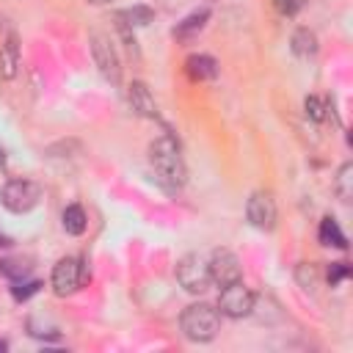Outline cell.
Segmentation results:
<instances>
[{"label":"cell","instance_id":"obj_1","mask_svg":"<svg viewBox=\"0 0 353 353\" xmlns=\"http://www.w3.org/2000/svg\"><path fill=\"white\" fill-rule=\"evenodd\" d=\"M149 165H152V171L157 176L160 188H165L168 193H176L188 179L179 143L171 135H160V138H154L149 143Z\"/></svg>","mask_w":353,"mask_h":353},{"label":"cell","instance_id":"obj_2","mask_svg":"<svg viewBox=\"0 0 353 353\" xmlns=\"http://www.w3.org/2000/svg\"><path fill=\"white\" fill-rule=\"evenodd\" d=\"M179 328L190 342H210L221 331V312L210 303H190L179 314Z\"/></svg>","mask_w":353,"mask_h":353},{"label":"cell","instance_id":"obj_3","mask_svg":"<svg viewBox=\"0 0 353 353\" xmlns=\"http://www.w3.org/2000/svg\"><path fill=\"white\" fill-rule=\"evenodd\" d=\"M176 281H179V287H182L185 292L199 295V292H204V290L212 284V279H210V265H207L199 254H188V256H182V259L176 262Z\"/></svg>","mask_w":353,"mask_h":353},{"label":"cell","instance_id":"obj_4","mask_svg":"<svg viewBox=\"0 0 353 353\" xmlns=\"http://www.w3.org/2000/svg\"><path fill=\"white\" fill-rule=\"evenodd\" d=\"M0 201L11 212H28L39 204V185L30 179H8L0 190Z\"/></svg>","mask_w":353,"mask_h":353},{"label":"cell","instance_id":"obj_5","mask_svg":"<svg viewBox=\"0 0 353 353\" xmlns=\"http://www.w3.org/2000/svg\"><path fill=\"white\" fill-rule=\"evenodd\" d=\"M50 281H52L55 295H61V298L77 292L80 284L85 281V265H83V259L80 256H63V259H58V265L52 268V279Z\"/></svg>","mask_w":353,"mask_h":353},{"label":"cell","instance_id":"obj_6","mask_svg":"<svg viewBox=\"0 0 353 353\" xmlns=\"http://www.w3.org/2000/svg\"><path fill=\"white\" fill-rule=\"evenodd\" d=\"M218 312L232 317V320H240V317H248L254 314V292L240 281L234 284H226L221 290V301H218Z\"/></svg>","mask_w":353,"mask_h":353},{"label":"cell","instance_id":"obj_7","mask_svg":"<svg viewBox=\"0 0 353 353\" xmlns=\"http://www.w3.org/2000/svg\"><path fill=\"white\" fill-rule=\"evenodd\" d=\"M91 55H94V63H97V69L102 72V77L110 80L113 85H119V83H121L119 52H116L113 41H110L105 33H94V36H91Z\"/></svg>","mask_w":353,"mask_h":353},{"label":"cell","instance_id":"obj_8","mask_svg":"<svg viewBox=\"0 0 353 353\" xmlns=\"http://www.w3.org/2000/svg\"><path fill=\"white\" fill-rule=\"evenodd\" d=\"M245 218L254 229H262V232H270L276 226V204L270 199V193H251L248 201H245Z\"/></svg>","mask_w":353,"mask_h":353},{"label":"cell","instance_id":"obj_9","mask_svg":"<svg viewBox=\"0 0 353 353\" xmlns=\"http://www.w3.org/2000/svg\"><path fill=\"white\" fill-rule=\"evenodd\" d=\"M210 265V279L218 284V287H226V284H234L243 279V268H240V259L226 251V248H218L212 251V259L207 262Z\"/></svg>","mask_w":353,"mask_h":353},{"label":"cell","instance_id":"obj_10","mask_svg":"<svg viewBox=\"0 0 353 353\" xmlns=\"http://www.w3.org/2000/svg\"><path fill=\"white\" fill-rule=\"evenodd\" d=\"M127 97H130V108H132L138 116H143V119H154V116H157V102H154V97H152V91H149L146 83L132 80Z\"/></svg>","mask_w":353,"mask_h":353},{"label":"cell","instance_id":"obj_11","mask_svg":"<svg viewBox=\"0 0 353 353\" xmlns=\"http://www.w3.org/2000/svg\"><path fill=\"white\" fill-rule=\"evenodd\" d=\"M17 66H19V44H17V33H8L0 47V77L11 80L17 74Z\"/></svg>","mask_w":353,"mask_h":353},{"label":"cell","instance_id":"obj_12","mask_svg":"<svg viewBox=\"0 0 353 353\" xmlns=\"http://www.w3.org/2000/svg\"><path fill=\"white\" fill-rule=\"evenodd\" d=\"M207 19H210V8H199V11L188 14L182 22H176V28H174V39H179V41L193 39L196 33H201V28L207 25Z\"/></svg>","mask_w":353,"mask_h":353},{"label":"cell","instance_id":"obj_13","mask_svg":"<svg viewBox=\"0 0 353 353\" xmlns=\"http://www.w3.org/2000/svg\"><path fill=\"white\" fill-rule=\"evenodd\" d=\"M185 72L190 80H215L218 77V63L210 55H190L185 61Z\"/></svg>","mask_w":353,"mask_h":353},{"label":"cell","instance_id":"obj_14","mask_svg":"<svg viewBox=\"0 0 353 353\" xmlns=\"http://www.w3.org/2000/svg\"><path fill=\"white\" fill-rule=\"evenodd\" d=\"M290 50L298 58H312L317 52V36L309 28H295L292 36H290Z\"/></svg>","mask_w":353,"mask_h":353},{"label":"cell","instance_id":"obj_15","mask_svg":"<svg viewBox=\"0 0 353 353\" xmlns=\"http://www.w3.org/2000/svg\"><path fill=\"white\" fill-rule=\"evenodd\" d=\"M61 223H63V232H66V234L80 237V234L85 232V226H88L85 210H83L80 204H69V207L61 212Z\"/></svg>","mask_w":353,"mask_h":353},{"label":"cell","instance_id":"obj_16","mask_svg":"<svg viewBox=\"0 0 353 353\" xmlns=\"http://www.w3.org/2000/svg\"><path fill=\"white\" fill-rule=\"evenodd\" d=\"M317 237H320V243L323 245H334V248H347V237L342 234V229H339V223L328 215V218H323L320 221V229H317Z\"/></svg>","mask_w":353,"mask_h":353},{"label":"cell","instance_id":"obj_17","mask_svg":"<svg viewBox=\"0 0 353 353\" xmlns=\"http://www.w3.org/2000/svg\"><path fill=\"white\" fill-rule=\"evenodd\" d=\"M121 22H127L130 28H143V25H149L152 19H154V11L149 8V6H132V8H127V11H119L116 14Z\"/></svg>","mask_w":353,"mask_h":353},{"label":"cell","instance_id":"obj_18","mask_svg":"<svg viewBox=\"0 0 353 353\" xmlns=\"http://www.w3.org/2000/svg\"><path fill=\"white\" fill-rule=\"evenodd\" d=\"M334 193H336L339 201H345V204L353 199V165H350V163H345V165L339 168L336 179H334Z\"/></svg>","mask_w":353,"mask_h":353},{"label":"cell","instance_id":"obj_19","mask_svg":"<svg viewBox=\"0 0 353 353\" xmlns=\"http://www.w3.org/2000/svg\"><path fill=\"white\" fill-rule=\"evenodd\" d=\"M28 270H30V265L22 259H0V273L8 279H25Z\"/></svg>","mask_w":353,"mask_h":353},{"label":"cell","instance_id":"obj_20","mask_svg":"<svg viewBox=\"0 0 353 353\" xmlns=\"http://www.w3.org/2000/svg\"><path fill=\"white\" fill-rule=\"evenodd\" d=\"M303 110H306V116L312 119V121H323L325 119V102L320 99V97H306V102H303Z\"/></svg>","mask_w":353,"mask_h":353},{"label":"cell","instance_id":"obj_21","mask_svg":"<svg viewBox=\"0 0 353 353\" xmlns=\"http://www.w3.org/2000/svg\"><path fill=\"white\" fill-rule=\"evenodd\" d=\"M347 276H350V265L347 262H331L328 265V281H331V287L339 284V281H345Z\"/></svg>","mask_w":353,"mask_h":353},{"label":"cell","instance_id":"obj_22","mask_svg":"<svg viewBox=\"0 0 353 353\" xmlns=\"http://www.w3.org/2000/svg\"><path fill=\"white\" fill-rule=\"evenodd\" d=\"M39 281H22V284H17V287H11V295L17 298V301H28L30 295H36L39 292Z\"/></svg>","mask_w":353,"mask_h":353},{"label":"cell","instance_id":"obj_23","mask_svg":"<svg viewBox=\"0 0 353 353\" xmlns=\"http://www.w3.org/2000/svg\"><path fill=\"white\" fill-rule=\"evenodd\" d=\"M306 3H309V0H273V6H276L284 17H295Z\"/></svg>","mask_w":353,"mask_h":353},{"label":"cell","instance_id":"obj_24","mask_svg":"<svg viewBox=\"0 0 353 353\" xmlns=\"http://www.w3.org/2000/svg\"><path fill=\"white\" fill-rule=\"evenodd\" d=\"M295 276H298V281H301L306 290H309V287H314V281H317V273H314V268H312V265H306V262H303V265H298Z\"/></svg>","mask_w":353,"mask_h":353},{"label":"cell","instance_id":"obj_25","mask_svg":"<svg viewBox=\"0 0 353 353\" xmlns=\"http://www.w3.org/2000/svg\"><path fill=\"white\" fill-rule=\"evenodd\" d=\"M88 3H94V6H99V3H110V0H88Z\"/></svg>","mask_w":353,"mask_h":353},{"label":"cell","instance_id":"obj_26","mask_svg":"<svg viewBox=\"0 0 353 353\" xmlns=\"http://www.w3.org/2000/svg\"><path fill=\"white\" fill-rule=\"evenodd\" d=\"M6 347H8V345H6V342H0V350H6Z\"/></svg>","mask_w":353,"mask_h":353}]
</instances>
